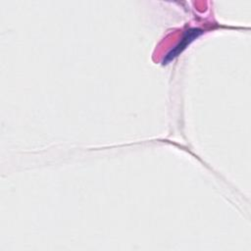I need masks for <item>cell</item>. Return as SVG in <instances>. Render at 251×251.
Here are the masks:
<instances>
[{
	"label": "cell",
	"mask_w": 251,
	"mask_h": 251,
	"mask_svg": "<svg viewBox=\"0 0 251 251\" xmlns=\"http://www.w3.org/2000/svg\"><path fill=\"white\" fill-rule=\"evenodd\" d=\"M202 33V30L199 28H190L188 29L180 39V41L166 55L163 64H168L173 59H175L176 56H178L179 53H181L194 39H196L200 34Z\"/></svg>",
	"instance_id": "1"
}]
</instances>
